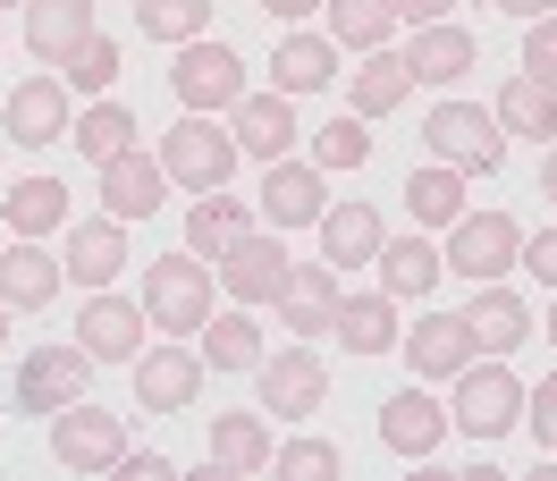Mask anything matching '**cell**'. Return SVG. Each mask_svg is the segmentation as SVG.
I'll return each mask as SVG.
<instances>
[{
  "label": "cell",
  "instance_id": "1",
  "mask_svg": "<svg viewBox=\"0 0 557 481\" xmlns=\"http://www.w3.org/2000/svg\"><path fill=\"white\" fill-rule=\"evenodd\" d=\"M211 287H220V271H203V254H161V262L144 271V312H152L170 338H195L211 321Z\"/></svg>",
  "mask_w": 557,
  "mask_h": 481
},
{
  "label": "cell",
  "instance_id": "2",
  "mask_svg": "<svg viewBox=\"0 0 557 481\" xmlns=\"http://www.w3.org/2000/svg\"><path fill=\"white\" fill-rule=\"evenodd\" d=\"M237 161H245V152H237V136H228V127H220L211 110H186L170 136H161V170H170L177 186H195V195L228 186V177H237Z\"/></svg>",
  "mask_w": 557,
  "mask_h": 481
},
{
  "label": "cell",
  "instance_id": "3",
  "mask_svg": "<svg viewBox=\"0 0 557 481\" xmlns=\"http://www.w3.org/2000/svg\"><path fill=\"white\" fill-rule=\"evenodd\" d=\"M422 144L448 161V170H498L507 161V127H498V110H473V102H440L422 119Z\"/></svg>",
  "mask_w": 557,
  "mask_h": 481
},
{
  "label": "cell",
  "instance_id": "4",
  "mask_svg": "<svg viewBox=\"0 0 557 481\" xmlns=\"http://www.w3.org/2000/svg\"><path fill=\"white\" fill-rule=\"evenodd\" d=\"M523 262V229L516 211H465L448 229V271L473 279V287H490V279H507Z\"/></svg>",
  "mask_w": 557,
  "mask_h": 481
},
{
  "label": "cell",
  "instance_id": "5",
  "mask_svg": "<svg viewBox=\"0 0 557 481\" xmlns=\"http://www.w3.org/2000/svg\"><path fill=\"white\" fill-rule=\"evenodd\" d=\"M465 440H498V431H516L523 422V388H516V372L490 355V363H465L456 372V414H448Z\"/></svg>",
  "mask_w": 557,
  "mask_h": 481
},
{
  "label": "cell",
  "instance_id": "6",
  "mask_svg": "<svg viewBox=\"0 0 557 481\" xmlns=\"http://www.w3.org/2000/svg\"><path fill=\"white\" fill-rule=\"evenodd\" d=\"M170 85H177V102L186 110H237L245 102V60L228 51V42H177V60H170Z\"/></svg>",
  "mask_w": 557,
  "mask_h": 481
},
{
  "label": "cell",
  "instance_id": "7",
  "mask_svg": "<svg viewBox=\"0 0 557 481\" xmlns=\"http://www.w3.org/2000/svg\"><path fill=\"white\" fill-rule=\"evenodd\" d=\"M51 456H60L69 473H110V465L127 456V422L102 414L94 397H76V406L51 414Z\"/></svg>",
  "mask_w": 557,
  "mask_h": 481
},
{
  "label": "cell",
  "instance_id": "8",
  "mask_svg": "<svg viewBox=\"0 0 557 481\" xmlns=\"http://www.w3.org/2000/svg\"><path fill=\"white\" fill-rule=\"evenodd\" d=\"M253 380H262V414H278V422H305V414H321V397H330V363H321L313 346L262 355Z\"/></svg>",
  "mask_w": 557,
  "mask_h": 481
},
{
  "label": "cell",
  "instance_id": "9",
  "mask_svg": "<svg viewBox=\"0 0 557 481\" xmlns=\"http://www.w3.org/2000/svg\"><path fill=\"white\" fill-rule=\"evenodd\" d=\"M94 388V355L85 346H35L26 363H17V414H60V406H76Z\"/></svg>",
  "mask_w": 557,
  "mask_h": 481
},
{
  "label": "cell",
  "instance_id": "10",
  "mask_svg": "<svg viewBox=\"0 0 557 481\" xmlns=\"http://www.w3.org/2000/svg\"><path fill=\"white\" fill-rule=\"evenodd\" d=\"M203 388V355L195 346H144L136 355V406L144 414H186Z\"/></svg>",
  "mask_w": 557,
  "mask_h": 481
},
{
  "label": "cell",
  "instance_id": "11",
  "mask_svg": "<svg viewBox=\"0 0 557 481\" xmlns=\"http://www.w3.org/2000/svg\"><path fill=\"white\" fill-rule=\"evenodd\" d=\"M220 287L237 296V305H278V287H287V254H278L271 229H253L220 254Z\"/></svg>",
  "mask_w": 557,
  "mask_h": 481
},
{
  "label": "cell",
  "instance_id": "12",
  "mask_svg": "<svg viewBox=\"0 0 557 481\" xmlns=\"http://www.w3.org/2000/svg\"><path fill=\"white\" fill-rule=\"evenodd\" d=\"M76 346H85L94 363H136V355H144V305L94 287V305L76 312Z\"/></svg>",
  "mask_w": 557,
  "mask_h": 481
},
{
  "label": "cell",
  "instance_id": "13",
  "mask_svg": "<svg viewBox=\"0 0 557 481\" xmlns=\"http://www.w3.org/2000/svg\"><path fill=\"white\" fill-rule=\"evenodd\" d=\"M161 186H170V170H161V152H144V144H127L119 161H102V211L110 220H152V211H161Z\"/></svg>",
  "mask_w": 557,
  "mask_h": 481
},
{
  "label": "cell",
  "instance_id": "14",
  "mask_svg": "<svg viewBox=\"0 0 557 481\" xmlns=\"http://www.w3.org/2000/svg\"><path fill=\"white\" fill-rule=\"evenodd\" d=\"M60 271L85 279V287H110L127 271V220H69L60 237Z\"/></svg>",
  "mask_w": 557,
  "mask_h": 481
},
{
  "label": "cell",
  "instance_id": "15",
  "mask_svg": "<svg viewBox=\"0 0 557 481\" xmlns=\"http://www.w3.org/2000/svg\"><path fill=\"white\" fill-rule=\"evenodd\" d=\"M338 271L330 262H287V287H278V321L296 330V338H321L330 321H338Z\"/></svg>",
  "mask_w": 557,
  "mask_h": 481
},
{
  "label": "cell",
  "instance_id": "16",
  "mask_svg": "<svg viewBox=\"0 0 557 481\" xmlns=\"http://www.w3.org/2000/svg\"><path fill=\"white\" fill-rule=\"evenodd\" d=\"M9 144H69V85L60 76H26L9 85Z\"/></svg>",
  "mask_w": 557,
  "mask_h": 481
},
{
  "label": "cell",
  "instance_id": "17",
  "mask_svg": "<svg viewBox=\"0 0 557 481\" xmlns=\"http://www.w3.org/2000/svg\"><path fill=\"white\" fill-rule=\"evenodd\" d=\"M406 346V363H414V380H456L465 363H473V330H465V312H422L414 338Z\"/></svg>",
  "mask_w": 557,
  "mask_h": 481
},
{
  "label": "cell",
  "instance_id": "18",
  "mask_svg": "<svg viewBox=\"0 0 557 481\" xmlns=\"http://www.w3.org/2000/svg\"><path fill=\"white\" fill-rule=\"evenodd\" d=\"M253 211H262L271 229H313L321 211H330V203H321V170H313V161H271V170H262V203H253Z\"/></svg>",
  "mask_w": 557,
  "mask_h": 481
},
{
  "label": "cell",
  "instance_id": "19",
  "mask_svg": "<svg viewBox=\"0 0 557 481\" xmlns=\"http://www.w3.org/2000/svg\"><path fill=\"white\" fill-rule=\"evenodd\" d=\"M94 42V0H26V51L69 69L76 51Z\"/></svg>",
  "mask_w": 557,
  "mask_h": 481
},
{
  "label": "cell",
  "instance_id": "20",
  "mask_svg": "<svg viewBox=\"0 0 557 481\" xmlns=\"http://www.w3.org/2000/svg\"><path fill=\"white\" fill-rule=\"evenodd\" d=\"M228 136H237L245 161H262V170H271V161H287V144H296V102H287V94H245Z\"/></svg>",
  "mask_w": 557,
  "mask_h": 481
},
{
  "label": "cell",
  "instance_id": "21",
  "mask_svg": "<svg viewBox=\"0 0 557 481\" xmlns=\"http://www.w3.org/2000/svg\"><path fill=\"white\" fill-rule=\"evenodd\" d=\"M465 330H473V346L482 355H507V346H523L532 338V305H523L516 287H473V305H465Z\"/></svg>",
  "mask_w": 557,
  "mask_h": 481
},
{
  "label": "cell",
  "instance_id": "22",
  "mask_svg": "<svg viewBox=\"0 0 557 481\" xmlns=\"http://www.w3.org/2000/svg\"><path fill=\"white\" fill-rule=\"evenodd\" d=\"M60 279H69V271H60L35 237H17L9 254H0V305H9V312H42L51 296H60Z\"/></svg>",
  "mask_w": 557,
  "mask_h": 481
},
{
  "label": "cell",
  "instance_id": "23",
  "mask_svg": "<svg viewBox=\"0 0 557 481\" xmlns=\"http://www.w3.org/2000/svg\"><path fill=\"white\" fill-rule=\"evenodd\" d=\"M237 237H253V203H237L228 186H211V195H195V211H186V254H203V262H220Z\"/></svg>",
  "mask_w": 557,
  "mask_h": 481
},
{
  "label": "cell",
  "instance_id": "24",
  "mask_svg": "<svg viewBox=\"0 0 557 481\" xmlns=\"http://www.w3.org/2000/svg\"><path fill=\"white\" fill-rule=\"evenodd\" d=\"M473 60H482V42L465 35V26H414V51H406V69H414V85H456V76H473Z\"/></svg>",
  "mask_w": 557,
  "mask_h": 481
},
{
  "label": "cell",
  "instance_id": "25",
  "mask_svg": "<svg viewBox=\"0 0 557 481\" xmlns=\"http://www.w3.org/2000/svg\"><path fill=\"white\" fill-rule=\"evenodd\" d=\"M313 229H321V262H330V271H355V262H372V254H381V237H388L372 203H338V211H321Z\"/></svg>",
  "mask_w": 557,
  "mask_h": 481
},
{
  "label": "cell",
  "instance_id": "26",
  "mask_svg": "<svg viewBox=\"0 0 557 481\" xmlns=\"http://www.w3.org/2000/svg\"><path fill=\"white\" fill-rule=\"evenodd\" d=\"M448 440V414L431 406L422 388H397L381 406V447H397V456H431V447Z\"/></svg>",
  "mask_w": 557,
  "mask_h": 481
},
{
  "label": "cell",
  "instance_id": "27",
  "mask_svg": "<svg viewBox=\"0 0 557 481\" xmlns=\"http://www.w3.org/2000/svg\"><path fill=\"white\" fill-rule=\"evenodd\" d=\"M372 262H381V287L397 296V305H406V296H431L440 271H448V254H440V245H422V237H381Z\"/></svg>",
  "mask_w": 557,
  "mask_h": 481
},
{
  "label": "cell",
  "instance_id": "28",
  "mask_svg": "<svg viewBox=\"0 0 557 481\" xmlns=\"http://www.w3.org/2000/svg\"><path fill=\"white\" fill-rule=\"evenodd\" d=\"M498 127L523 144H557V85L549 76H507V94H498Z\"/></svg>",
  "mask_w": 557,
  "mask_h": 481
},
{
  "label": "cell",
  "instance_id": "29",
  "mask_svg": "<svg viewBox=\"0 0 557 481\" xmlns=\"http://www.w3.org/2000/svg\"><path fill=\"white\" fill-rule=\"evenodd\" d=\"M0 229H17V237H51V229H69V186H60V177H17L9 203H0Z\"/></svg>",
  "mask_w": 557,
  "mask_h": 481
},
{
  "label": "cell",
  "instance_id": "30",
  "mask_svg": "<svg viewBox=\"0 0 557 481\" xmlns=\"http://www.w3.org/2000/svg\"><path fill=\"white\" fill-rule=\"evenodd\" d=\"M406 211H414V229H456L465 220V170H448V161L406 170Z\"/></svg>",
  "mask_w": 557,
  "mask_h": 481
},
{
  "label": "cell",
  "instance_id": "31",
  "mask_svg": "<svg viewBox=\"0 0 557 481\" xmlns=\"http://www.w3.org/2000/svg\"><path fill=\"white\" fill-rule=\"evenodd\" d=\"M338 338H347V355H388L397 346V296H338V321H330Z\"/></svg>",
  "mask_w": 557,
  "mask_h": 481
},
{
  "label": "cell",
  "instance_id": "32",
  "mask_svg": "<svg viewBox=\"0 0 557 481\" xmlns=\"http://www.w3.org/2000/svg\"><path fill=\"white\" fill-rule=\"evenodd\" d=\"M406 94H414V69H406V51H363V69H355V85H347L355 119H381V110H397Z\"/></svg>",
  "mask_w": 557,
  "mask_h": 481
},
{
  "label": "cell",
  "instance_id": "33",
  "mask_svg": "<svg viewBox=\"0 0 557 481\" xmlns=\"http://www.w3.org/2000/svg\"><path fill=\"white\" fill-rule=\"evenodd\" d=\"M211 465L220 473H262L271 465V422L262 414H211Z\"/></svg>",
  "mask_w": 557,
  "mask_h": 481
},
{
  "label": "cell",
  "instance_id": "34",
  "mask_svg": "<svg viewBox=\"0 0 557 481\" xmlns=\"http://www.w3.org/2000/svg\"><path fill=\"white\" fill-rule=\"evenodd\" d=\"M271 76H278V94H321V85L338 76V42L330 35H278Z\"/></svg>",
  "mask_w": 557,
  "mask_h": 481
},
{
  "label": "cell",
  "instance_id": "35",
  "mask_svg": "<svg viewBox=\"0 0 557 481\" xmlns=\"http://www.w3.org/2000/svg\"><path fill=\"white\" fill-rule=\"evenodd\" d=\"M321 9H330V42H347V51H388V35H397L388 0H321Z\"/></svg>",
  "mask_w": 557,
  "mask_h": 481
},
{
  "label": "cell",
  "instance_id": "36",
  "mask_svg": "<svg viewBox=\"0 0 557 481\" xmlns=\"http://www.w3.org/2000/svg\"><path fill=\"white\" fill-rule=\"evenodd\" d=\"M127 144H136V110H119V102H94L85 119H76V152H85L94 170H102V161H119Z\"/></svg>",
  "mask_w": 557,
  "mask_h": 481
},
{
  "label": "cell",
  "instance_id": "37",
  "mask_svg": "<svg viewBox=\"0 0 557 481\" xmlns=\"http://www.w3.org/2000/svg\"><path fill=\"white\" fill-rule=\"evenodd\" d=\"M203 330H211V338H203L211 372H253V363H262V330H253L245 312H211Z\"/></svg>",
  "mask_w": 557,
  "mask_h": 481
},
{
  "label": "cell",
  "instance_id": "38",
  "mask_svg": "<svg viewBox=\"0 0 557 481\" xmlns=\"http://www.w3.org/2000/svg\"><path fill=\"white\" fill-rule=\"evenodd\" d=\"M136 26L152 42H195L211 35V0H136Z\"/></svg>",
  "mask_w": 557,
  "mask_h": 481
},
{
  "label": "cell",
  "instance_id": "39",
  "mask_svg": "<svg viewBox=\"0 0 557 481\" xmlns=\"http://www.w3.org/2000/svg\"><path fill=\"white\" fill-rule=\"evenodd\" d=\"M372 161V127L363 119H330L313 136V170H363Z\"/></svg>",
  "mask_w": 557,
  "mask_h": 481
},
{
  "label": "cell",
  "instance_id": "40",
  "mask_svg": "<svg viewBox=\"0 0 557 481\" xmlns=\"http://www.w3.org/2000/svg\"><path fill=\"white\" fill-rule=\"evenodd\" d=\"M271 465H278V481H338V447L330 440H287V447H271Z\"/></svg>",
  "mask_w": 557,
  "mask_h": 481
},
{
  "label": "cell",
  "instance_id": "41",
  "mask_svg": "<svg viewBox=\"0 0 557 481\" xmlns=\"http://www.w3.org/2000/svg\"><path fill=\"white\" fill-rule=\"evenodd\" d=\"M69 76H76V94H102L110 76H119V42H110V35H94V42H85V51L69 60Z\"/></svg>",
  "mask_w": 557,
  "mask_h": 481
},
{
  "label": "cell",
  "instance_id": "42",
  "mask_svg": "<svg viewBox=\"0 0 557 481\" xmlns=\"http://www.w3.org/2000/svg\"><path fill=\"white\" fill-rule=\"evenodd\" d=\"M523 76H549L557 85V17H532V26H523Z\"/></svg>",
  "mask_w": 557,
  "mask_h": 481
},
{
  "label": "cell",
  "instance_id": "43",
  "mask_svg": "<svg viewBox=\"0 0 557 481\" xmlns=\"http://www.w3.org/2000/svg\"><path fill=\"white\" fill-rule=\"evenodd\" d=\"M523 422H532V440H541V456H549V440H557V372L541 380V388H523Z\"/></svg>",
  "mask_w": 557,
  "mask_h": 481
},
{
  "label": "cell",
  "instance_id": "44",
  "mask_svg": "<svg viewBox=\"0 0 557 481\" xmlns=\"http://www.w3.org/2000/svg\"><path fill=\"white\" fill-rule=\"evenodd\" d=\"M523 271H532V279H549V287H557V229L523 237Z\"/></svg>",
  "mask_w": 557,
  "mask_h": 481
},
{
  "label": "cell",
  "instance_id": "45",
  "mask_svg": "<svg viewBox=\"0 0 557 481\" xmlns=\"http://www.w3.org/2000/svg\"><path fill=\"white\" fill-rule=\"evenodd\" d=\"M110 473H119V481H170V456H152V447L136 456V447H127V456H119Z\"/></svg>",
  "mask_w": 557,
  "mask_h": 481
},
{
  "label": "cell",
  "instance_id": "46",
  "mask_svg": "<svg viewBox=\"0 0 557 481\" xmlns=\"http://www.w3.org/2000/svg\"><path fill=\"white\" fill-rule=\"evenodd\" d=\"M388 9H397V26H440L456 0H388Z\"/></svg>",
  "mask_w": 557,
  "mask_h": 481
},
{
  "label": "cell",
  "instance_id": "47",
  "mask_svg": "<svg viewBox=\"0 0 557 481\" xmlns=\"http://www.w3.org/2000/svg\"><path fill=\"white\" fill-rule=\"evenodd\" d=\"M262 9H271V17H278V26H296V17H313V9H321V0H262Z\"/></svg>",
  "mask_w": 557,
  "mask_h": 481
},
{
  "label": "cell",
  "instance_id": "48",
  "mask_svg": "<svg viewBox=\"0 0 557 481\" xmlns=\"http://www.w3.org/2000/svg\"><path fill=\"white\" fill-rule=\"evenodd\" d=\"M498 9H516L523 26H532V17H557V0H498Z\"/></svg>",
  "mask_w": 557,
  "mask_h": 481
},
{
  "label": "cell",
  "instance_id": "49",
  "mask_svg": "<svg viewBox=\"0 0 557 481\" xmlns=\"http://www.w3.org/2000/svg\"><path fill=\"white\" fill-rule=\"evenodd\" d=\"M541 195H549V203H557V144H549V152H541Z\"/></svg>",
  "mask_w": 557,
  "mask_h": 481
},
{
  "label": "cell",
  "instance_id": "50",
  "mask_svg": "<svg viewBox=\"0 0 557 481\" xmlns=\"http://www.w3.org/2000/svg\"><path fill=\"white\" fill-rule=\"evenodd\" d=\"M0 346H9V305H0Z\"/></svg>",
  "mask_w": 557,
  "mask_h": 481
},
{
  "label": "cell",
  "instance_id": "51",
  "mask_svg": "<svg viewBox=\"0 0 557 481\" xmlns=\"http://www.w3.org/2000/svg\"><path fill=\"white\" fill-rule=\"evenodd\" d=\"M549 346H557V305H549Z\"/></svg>",
  "mask_w": 557,
  "mask_h": 481
},
{
  "label": "cell",
  "instance_id": "52",
  "mask_svg": "<svg viewBox=\"0 0 557 481\" xmlns=\"http://www.w3.org/2000/svg\"><path fill=\"white\" fill-rule=\"evenodd\" d=\"M0 9H26V0H0Z\"/></svg>",
  "mask_w": 557,
  "mask_h": 481
},
{
  "label": "cell",
  "instance_id": "53",
  "mask_svg": "<svg viewBox=\"0 0 557 481\" xmlns=\"http://www.w3.org/2000/svg\"><path fill=\"white\" fill-rule=\"evenodd\" d=\"M549 447H557V440H549Z\"/></svg>",
  "mask_w": 557,
  "mask_h": 481
}]
</instances>
